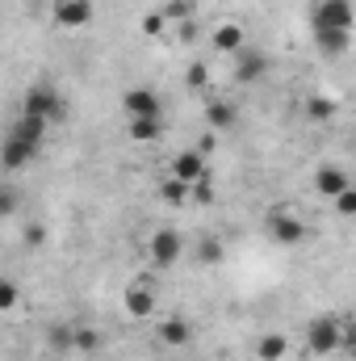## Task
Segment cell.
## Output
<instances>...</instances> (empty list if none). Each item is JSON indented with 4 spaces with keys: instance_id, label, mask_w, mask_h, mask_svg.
Instances as JSON below:
<instances>
[{
    "instance_id": "obj_1",
    "label": "cell",
    "mask_w": 356,
    "mask_h": 361,
    "mask_svg": "<svg viewBox=\"0 0 356 361\" xmlns=\"http://www.w3.org/2000/svg\"><path fill=\"white\" fill-rule=\"evenodd\" d=\"M344 341H348V328H344V319L340 315H314L310 324H306V353L310 357H331V353H340L344 349Z\"/></svg>"
},
{
    "instance_id": "obj_2",
    "label": "cell",
    "mask_w": 356,
    "mask_h": 361,
    "mask_svg": "<svg viewBox=\"0 0 356 361\" xmlns=\"http://www.w3.org/2000/svg\"><path fill=\"white\" fill-rule=\"evenodd\" d=\"M265 231H268V240L281 244V248H298V244L310 240V223H306L298 210H289V206H272V210H268Z\"/></svg>"
},
{
    "instance_id": "obj_3",
    "label": "cell",
    "mask_w": 356,
    "mask_h": 361,
    "mask_svg": "<svg viewBox=\"0 0 356 361\" xmlns=\"http://www.w3.org/2000/svg\"><path fill=\"white\" fill-rule=\"evenodd\" d=\"M21 114H38V118H46V122H63V118H68V105H63V97L51 89L46 80H34V85L25 89Z\"/></svg>"
},
{
    "instance_id": "obj_4",
    "label": "cell",
    "mask_w": 356,
    "mask_h": 361,
    "mask_svg": "<svg viewBox=\"0 0 356 361\" xmlns=\"http://www.w3.org/2000/svg\"><path fill=\"white\" fill-rule=\"evenodd\" d=\"M310 25L314 30H352L356 25L352 0H319L310 8Z\"/></svg>"
},
{
    "instance_id": "obj_5",
    "label": "cell",
    "mask_w": 356,
    "mask_h": 361,
    "mask_svg": "<svg viewBox=\"0 0 356 361\" xmlns=\"http://www.w3.org/2000/svg\"><path fill=\"white\" fill-rule=\"evenodd\" d=\"M168 177L184 180V185L205 180L210 177V169H205V152H201V147H184V152H177V156L168 160Z\"/></svg>"
},
{
    "instance_id": "obj_6",
    "label": "cell",
    "mask_w": 356,
    "mask_h": 361,
    "mask_svg": "<svg viewBox=\"0 0 356 361\" xmlns=\"http://www.w3.org/2000/svg\"><path fill=\"white\" fill-rule=\"evenodd\" d=\"M231 76H235V85H256V80H265L268 76V55L256 51V47H243V51L235 55Z\"/></svg>"
},
{
    "instance_id": "obj_7",
    "label": "cell",
    "mask_w": 356,
    "mask_h": 361,
    "mask_svg": "<svg viewBox=\"0 0 356 361\" xmlns=\"http://www.w3.org/2000/svg\"><path fill=\"white\" fill-rule=\"evenodd\" d=\"M122 109H126V118H164V101H160V92L155 89H126L122 97Z\"/></svg>"
},
{
    "instance_id": "obj_8",
    "label": "cell",
    "mask_w": 356,
    "mask_h": 361,
    "mask_svg": "<svg viewBox=\"0 0 356 361\" xmlns=\"http://www.w3.org/2000/svg\"><path fill=\"white\" fill-rule=\"evenodd\" d=\"M210 47H214L218 55H231V59H235V55L248 47V30H243L239 21H218L214 34H210Z\"/></svg>"
},
{
    "instance_id": "obj_9",
    "label": "cell",
    "mask_w": 356,
    "mask_h": 361,
    "mask_svg": "<svg viewBox=\"0 0 356 361\" xmlns=\"http://www.w3.org/2000/svg\"><path fill=\"white\" fill-rule=\"evenodd\" d=\"M147 252H151L155 265H177L180 252H184V240H180V231H172V227H160V231L151 235Z\"/></svg>"
},
{
    "instance_id": "obj_10",
    "label": "cell",
    "mask_w": 356,
    "mask_h": 361,
    "mask_svg": "<svg viewBox=\"0 0 356 361\" xmlns=\"http://www.w3.org/2000/svg\"><path fill=\"white\" fill-rule=\"evenodd\" d=\"M51 17L63 30H80V25L92 21V0H55L51 4Z\"/></svg>"
},
{
    "instance_id": "obj_11",
    "label": "cell",
    "mask_w": 356,
    "mask_h": 361,
    "mask_svg": "<svg viewBox=\"0 0 356 361\" xmlns=\"http://www.w3.org/2000/svg\"><path fill=\"white\" fill-rule=\"evenodd\" d=\"M122 302H126V311L134 315V319H151L155 315V294L143 286V281H134V286H126V294H122Z\"/></svg>"
},
{
    "instance_id": "obj_12",
    "label": "cell",
    "mask_w": 356,
    "mask_h": 361,
    "mask_svg": "<svg viewBox=\"0 0 356 361\" xmlns=\"http://www.w3.org/2000/svg\"><path fill=\"white\" fill-rule=\"evenodd\" d=\"M46 118H38V114H21L17 118V126L8 130V135H17L21 143H30V147H42V139H46Z\"/></svg>"
},
{
    "instance_id": "obj_13",
    "label": "cell",
    "mask_w": 356,
    "mask_h": 361,
    "mask_svg": "<svg viewBox=\"0 0 356 361\" xmlns=\"http://www.w3.org/2000/svg\"><path fill=\"white\" fill-rule=\"evenodd\" d=\"M348 185H352L348 173H344V169H336V164H327V169H319V173H314V189H319L323 197H331V202H336Z\"/></svg>"
},
{
    "instance_id": "obj_14",
    "label": "cell",
    "mask_w": 356,
    "mask_h": 361,
    "mask_svg": "<svg viewBox=\"0 0 356 361\" xmlns=\"http://www.w3.org/2000/svg\"><path fill=\"white\" fill-rule=\"evenodd\" d=\"M34 152H38V147H30V143H21L17 135H8V139H4V173H21V169L34 160Z\"/></svg>"
},
{
    "instance_id": "obj_15",
    "label": "cell",
    "mask_w": 356,
    "mask_h": 361,
    "mask_svg": "<svg viewBox=\"0 0 356 361\" xmlns=\"http://www.w3.org/2000/svg\"><path fill=\"white\" fill-rule=\"evenodd\" d=\"M126 135H130L134 143H155V139L164 135V118H130V122H126Z\"/></svg>"
},
{
    "instance_id": "obj_16",
    "label": "cell",
    "mask_w": 356,
    "mask_h": 361,
    "mask_svg": "<svg viewBox=\"0 0 356 361\" xmlns=\"http://www.w3.org/2000/svg\"><path fill=\"white\" fill-rule=\"evenodd\" d=\"M314 42L323 55H344L352 42V30H314Z\"/></svg>"
},
{
    "instance_id": "obj_17",
    "label": "cell",
    "mask_w": 356,
    "mask_h": 361,
    "mask_svg": "<svg viewBox=\"0 0 356 361\" xmlns=\"http://www.w3.org/2000/svg\"><path fill=\"white\" fill-rule=\"evenodd\" d=\"M256 357L260 361H285L289 357V341H285L281 332H265V336L256 341Z\"/></svg>"
},
{
    "instance_id": "obj_18",
    "label": "cell",
    "mask_w": 356,
    "mask_h": 361,
    "mask_svg": "<svg viewBox=\"0 0 356 361\" xmlns=\"http://www.w3.org/2000/svg\"><path fill=\"white\" fill-rule=\"evenodd\" d=\"M189 336H193V332H189V324H184L180 315H168V319L160 324V341H164L168 349H180V345H189Z\"/></svg>"
},
{
    "instance_id": "obj_19",
    "label": "cell",
    "mask_w": 356,
    "mask_h": 361,
    "mask_svg": "<svg viewBox=\"0 0 356 361\" xmlns=\"http://www.w3.org/2000/svg\"><path fill=\"white\" fill-rule=\"evenodd\" d=\"M205 122H210L214 130H231V126L239 122V109H235V105H227V101H210V109H205Z\"/></svg>"
},
{
    "instance_id": "obj_20",
    "label": "cell",
    "mask_w": 356,
    "mask_h": 361,
    "mask_svg": "<svg viewBox=\"0 0 356 361\" xmlns=\"http://www.w3.org/2000/svg\"><path fill=\"white\" fill-rule=\"evenodd\" d=\"M46 349L51 353H76V328L72 324H55L46 332Z\"/></svg>"
},
{
    "instance_id": "obj_21",
    "label": "cell",
    "mask_w": 356,
    "mask_h": 361,
    "mask_svg": "<svg viewBox=\"0 0 356 361\" xmlns=\"http://www.w3.org/2000/svg\"><path fill=\"white\" fill-rule=\"evenodd\" d=\"M160 197H164L168 206H184V202L193 197V185H184V180L168 177V180H164V185H160Z\"/></svg>"
},
{
    "instance_id": "obj_22",
    "label": "cell",
    "mask_w": 356,
    "mask_h": 361,
    "mask_svg": "<svg viewBox=\"0 0 356 361\" xmlns=\"http://www.w3.org/2000/svg\"><path fill=\"white\" fill-rule=\"evenodd\" d=\"M306 118L319 122V126L331 122V118H336V101H331V97H310V101H306Z\"/></svg>"
},
{
    "instance_id": "obj_23",
    "label": "cell",
    "mask_w": 356,
    "mask_h": 361,
    "mask_svg": "<svg viewBox=\"0 0 356 361\" xmlns=\"http://www.w3.org/2000/svg\"><path fill=\"white\" fill-rule=\"evenodd\" d=\"M160 13L168 21H189L193 17V0H168V4H160Z\"/></svg>"
},
{
    "instance_id": "obj_24",
    "label": "cell",
    "mask_w": 356,
    "mask_h": 361,
    "mask_svg": "<svg viewBox=\"0 0 356 361\" xmlns=\"http://www.w3.org/2000/svg\"><path fill=\"white\" fill-rule=\"evenodd\" d=\"M168 25H172V21H168V17H164L160 8L143 17V34H147V38H160V34H168Z\"/></svg>"
},
{
    "instance_id": "obj_25",
    "label": "cell",
    "mask_w": 356,
    "mask_h": 361,
    "mask_svg": "<svg viewBox=\"0 0 356 361\" xmlns=\"http://www.w3.org/2000/svg\"><path fill=\"white\" fill-rule=\"evenodd\" d=\"M96 349H101V332L76 328V353H96Z\"/></svg>"
},
{
    "instance_id": "obj_26",
    "label": "cell",
    "mask_w": 356,
    "mask_h": 361,
    "mask_svg": "<svg viewBox=\"0 0 356 361\" xmlns=\"http://www.w3.org/2000/svg\"><path fill=\"white\" fill-rule=\"evenodd\" d=\"M336 214H344V219H356V185H348V189L336 197Z\"/></svg>"
},
{
    "instance_id": "obj_27",
    "label": "cell",
    "mask_w": 356,
    "mask_h": 361,
    "mask_svg": "<svg viewBox=\"0 0 356 361\" xmlns=\"http://www.w3.org/2000/svg\"><path fill=\"white\" fill-rule=\"evenodd\" d=\"M184 85H189V89H205V85H210V68H205V63H193V68L184 72Z\"/></svg>"
},
{
    "instance_id": "obj_28",
    "label": "cell",
    "mask_w": 356,
    "mask_h": 361,
    "mask_svg": "<svg viewBox=\"0 0 356 361\" xmlns=\"http://www.w3.org/2000/svg\"><path fill=\"white\" fill-rule=\"evenodd\" d=\"M17 307V281H0V311L8 315Z\"/></svg>"
},
{
    "instance_id": "obj_29",
    "label": "cell",
    "mask_w": 356,
    "mask_h": 361,
    "mask_svg": "<svg viewBox=\"0 0 356 361\" xmlns=\"http://www.w3.org/2000/svg\"><path fill=\"white\" fill-rule=\"evenodd\" d=\"M201 261H205V265H218V261H222V244H218V240H205V244H201Z\"/></svg>"
},
{
    "instance_id": "obj_30",
    "label": "cell",
    "mask_w": 356,
    "mask_h": 361,
    "mask_svg": "<svg viewBox=\"0 0 356 361\" xmlns=\"http://www.w3.org/2000/svg\"><path fill=\"white\" fill-rule=\"evenodd\" d=\"M193 202H214V189H210V177L193 185Z\"/></svg>"
},
{
    "instance_id": "obj_31",
    "label": "cell",
    "mask_w": 356,
    "mask_h": 361,
    "mask_svg": "<svg viewBox=\"0 0 356 361\" xmlns=\"http://www.w3.org/2000/svg\"><path fill=\"white\" fill-rule=\"evenodd\" d=\"M13 206H17V197H13V189H4V197H0V210H4V214H13Z\"/></svg>"
},
{
    "instance_id": "obj_32",
    "label": "cell",
    "mask_w": 356,
    "mask_h": 361,
    "mask_svg": "<svg viewBox=\"0 0 356 361\" xmlns=\"http://www.w3.org/2000/svg\"><path fill=\"white\" fill-rule=\"evenodd\" d=\"M344 349L352 353V361H356V328H348V341H344Z\"/></svg>"
}]
</instances>
